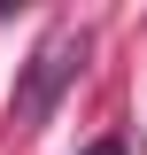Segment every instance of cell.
I'll return each mask as SVG.
<instances>
[{"instance_id":"2","label":"cell","mask_w":147,"mask_h":155,"mask_svg":"<svg viewBox=\"0 0 147 155\" xmlns=\"http://www.w3.org/2000/svg\"><path fill=\"white\" fill-rule=\"evenodd\" d=\"M85 155H124V140H93V147H85Z\"/></svg>"},{"instance_id":"1","label":"cell","mask_w":147,"mask_h":155,"mask_svg":"<svg viewBox=\"0 0 147 155\" xmlns=\"http://www.w3.org/2000/svg\"><path fill=\"white\" fill-rule=\"evenodd\" d=\"M77 70H85V31H47V39H39L31 70H23V85H16V124H23V132H39V124L54 116L62 85H70Z\"/></svg>"}]
</instances>
